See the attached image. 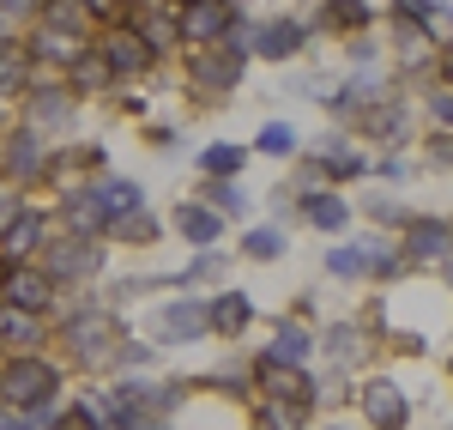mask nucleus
Masks as SVG:
<instances>
[{"instance_id": "nucleus-6", "label": "nucleus", "mask_w": 453, "mask_h": 430, "mask_svg": "<svg viewBox=\"0 0 453 430\" xmlns=\"http://www.w3.org/2000/svg\"><path fill=\"white\" fill-rule=\"evenodd\" d=\"M175 31H181V49L224 43L230 31H242V0H181L175 6Z\"/></svg>"}, {"instance_id": "nucleus-3", "label": "nucleus", "mask_w": 453, "mask_h": 430, "mask_svg": "<svg viewBox=\"0 0 453 430\" xmlns=\"http://www.w3.org/2000/svg\"><path fill=\"white\" fill-rule=\"evenodd\" d=\"M121 322H115V309H97V303H85V309H73L67 322H61V346H67V358L79 370H109L115 352H121Z\"/></svg>"}, {"instance_id": "nucleus-42", "label": "nucleus", "mask_w": 453, "mask_h": 430, "mask_svg": "<svg viewBox=\"0 0 453 430\" xmlns=\"http://www.w3.org/2000/svg\"><path fill=\"white\" fill-rule=\"evenodd\" d=\"M423 158H429V170H453V134L448 128L429 134V152H423Z\"/></svg>"}, {"instance_id": "nucleus-16", "label": "nucleus", "mask_w": 453, "mask_h": 430, "mask_svg": "<svg viewBox=\"0 0 453 430\" xmlns=\"http://www.w3.org/2000/svg\"><path fill=\"white\" fill-rule=\"evenodd\" d=\"M399 254H405V267H435V261H448L453 254V224L448 218H411Z\"/></svg>"}, {"instance_id": "nucleus-45", "label": "nucleus", "mask_w": 453, "mask_h": 430, "mask_svg": "<svg viewBox=\"0 0 453 430\" xmlns=\"http://www.w3.org/2000/svg\"><path fill=\"white\" fill-rule=\"evenodd\" d=\"M19 213H25V200H19V188L6 182V188H0V231H6V224H12Z\"/></svg>"}, {"instance_id": "nucleus-50", "label": "nucleus", "mask_w": 453, "mask_h": 430, "mask_svg": "<svg viewBox=\"0 0 453 430\" xmlns=\"http://www.w3.org/2000/svg\"><path fill=\"white\" fill-rule=\"evenodd\" d=\"M320 430H345V425H320Z\"/></svg>"}, {"instance_id": "nucleus-39", "label": "nucleus", "mask_w": 453, "mask_h": 430, "mask_svg": "<svg viewBox=\"0 0 453 430\" xmlns=\"http://www.w3.org/2000/svg\"><path fill=\"white\" fill-rule=\"evenodd\" d=\"M441 12H448L441 0H393V19H411V25H423V31H435Z\"/></svg>"}, {"instance_id": "nucleus-2", "label": "nucleus", "mask_w": 453, "mask_h": 430, "mask_svg": "<svg viewBox=\"0 0 453 430\" xmlns=\"http://www.w3.org/2000/svg\"><path fill=\"white\" fill-rule=\"evenodd\" d=\"M188 85H194V98H206V104H224L236 85H242L248 73V31H230L224 43H200V49H188Z\"/></svg>"}, {"instance_id": "nucleus-15", "label": "nucleus", "mask_w": 453, "mask_h": 430, "mask_svg": "<svg viewBox=\"0 0 453 430\" xmlns=\"http://www.w3.org/2000/svg\"><path fill=\"white\" fill-rule=\"evenodd\" d=\"M55 224H61L67 237H104V231H109V213H104V200L91 194V182H85V188H61V200H55Z\"/></svg>"}, {"instance_id": "nucleus-33", "label": "nucleus", "mask_w": 453, "mask_h": 430, "mask_svg": "<svg viewBox=\"0 0 453 430\" xmlns=\"http://www.w3.org/2000/svg\"><path fill=\"white\" fill-rule=\"evenodd\" d=\"M314 412H303V406H279V400H260L254 406V430H309Z\"/></svg>"}, {"instance_id": "nucleus-22", "label": "nucleus", "mask_w": 453, "mask_h": 430, "mask_svg": "<svg viewBox=\"0 0 453 430\" xmlns=\"http://www.w3.org/2000/svg\"><path fill=\"white\" fill-rule=\"evenodd\" d=\"M170 224H175V237H181V243H194V249H211V243L224 237V213H211L200 194H194V200H181V207L170 213Z\"/></svg>"}, {"instance_id": "nucleus-48", "label": "nucleus", "mask_w": 453, "mask_h": 430, "mask_svg": "<svg viewBox=\"0 0 453 430\" xmlns=\"http://www.w3.org/2000/svg\"><path fill=\"white\" fill-rule=\"evenodd\" d=\"M134 430H170V425H164V418H145V425H134Z\"/></svg>"}, {"instance_id": "nucleus-14", "label": "nucleus", "mask_w": 453, "mask_h": 430, "mask_svg": "<svg viewBox=\"0 0 453 430\" xmlns=\"http://www.w3.org/2000/svg\"><path fill=\"white\" fill-rule=\"evenodd\" d=\"M303 49H309V25H303V19H290V12L266 19L260 31L248 36V55H260V61H296Z\"/></svg>"}, {"instance_id": "nucleus-7", "label": "nucleus", "mask_w": 453, "mask_h": 430, "mask_svg": "<svg viewBox=\"0 0 453 430\" xmlns=\"http://www.w3.org/2000/svg\"><path fill=\"white\" fill-rule=\"evenodd\" d=\"M49 134H36V128H12L6 140H0V176L12 182V188H36V182H49Z\"/></svg>"}, {"instance_id": "nucleus-47", "label": "nucleus", "mask_w": 453, "mask_h": 430, "mask_svg": "<svg viewBox=\"0 0 453 430\" xmlns=\"http://www.w3.org/2000/svg\"><path fill=\"white\" fill-rule=\"evenodd\" d=\"M435 73H441V85H448V91H453V43H448V49H441V61H435Z\"/></svg>"}, {"instance_id": "nucleus-9", "label": "nucleus", "mask_w": 453, "mask_h": 430, "mask_svg": "<svg viewBox=\"0 0 453 430\" xmlns=\"http://www.w3.org/2000/svg\"><path fill=\"white\" fill-rule=\"evenodd\" d=\"M73 115H79V91L67 79H49V85L25 91V128H36V134H67Z\"/></svg>"}, {"instance_id": "nucleus-11", "label": "nucleus", "mask_w": 453, "mask_h": 430, "mask_svg": "<svg viewBox=\"0 0 453 430\" xmlns=\"http://www.w3.org/2000/svg\"><path fill=\"white\" fill-rule=\"evenodd\" d=\"M55 279L36 267V261H6V279H0V303L12 309H31V316H49L55 309Z\"/></svg>"}, {"instance_id": "nucleus-31", "label": "nucleus", "mask_w": 453, "mask_h": 430, "mask_svg": "<svg viewBox=\"0 0 453 430\" xmlns=\"http://www.w3.org/2000/svg\"><path fill=\"white\" fill-rule=\"evenodd\" d=\"M242 164H248V145L236 140H211L200 152V176H242Z\"/></svg>"}, {"instance_id": "nucleus-35", "label": "nucleus", "mask_w": 453, "mask_h": 430, "mask_svg": "<svg viewBox=\"0 0 453 430\" xmlns=\"http://www.w3.org/2000/svg\"><path fill=\"white\" fill-rule=\"evenodd\" d=\"M218 279H224V254H218V249H200V254H194V261H188V267L170 279V285H218Z\"/></svg>"}, {"instance_id": "nucleus-10", "label": "nucleus", "mask_w": 453, "mask_h": 430, "mask_svg": "<svg viewBox=\"0 0 453 430\" xmlns=\"http://www.w3.org/2000/svg\"><path fill=\"white\" fill-rule=\"evenodd\" d=\"M363 170H369V158H363L350 140L333 134V140H320L309 152V164H303V188H333V182H350V176H363Z\"/></svg>"}, {"instance_id": "nucleus-4", "label": "nucleus", "mask_w": 453, "mask_h": 430, "mask_svg": "<svg viewBox=\"0 0 453 430\" xmlns=\"http://www.w3.org/2000/svg\"><path fill=\"white\" fill-rule=\"evenodd\" d=\"M36 267L55 279V285H91L97 273H104V243L97 237H55V243H42V254H36Z\"/></svg>"}, {"instance_id": "nucleus-20", "label": "nucleus", "mask_w": 453, "mask_h": 430, "mask_svg": "<svg viewBox=\"0 0 453 430\" xmlns=\"http://www.w3.org/2000/svg\"><path fill=\"white\" fill-rule=\"evenodd\" d=\"M36 85L31 36H0V98H25Z\"/></svg>"}, {"instance_id": "nucleus-38", "label": "nucleus", "mask_w": 453, "mask_h": 430, "mask_svg": "<svg viewBox=\"0 0 453 430\" xmlns=\"http://www.w3.org/2000/svg\"><path fill=\"white\" fill-rule=\"evenodd\" d=\"M369 273H375V279H399V273H405V254L375 237V243H369Z\"/></svg>"}, {"instance_id": "nucleus-34", "label": "nucleus", "mask_w": 453, "mask_h": 430, "mask_svg": "<svg viewBox=\"0 0 453 430\" xmlns=\"http://www.w3.org/2000/svg\"><path fill=\"white\" fill-rule=\"evenodd\" d=\"M326 273H333V279H363V273H369V249H363V243H333V249H326Z\"/></svg>"}, {"instance_id": "nucleus-27", "label": "nucleus", "mask_w": 453, "mask_h": 430, "mask_svg": "<svg viewBox=\"0 0 453 430\" xmlns=\"http://www.w3.org/2000/svg\"><path fill=\"white\" fill-rule=\"evenodd\" d=\"M36 340H42V316L0 303V346L6 352H36Z\"/></svg>"}, {"instance_id": "nucleus-8", "label": "nucleus", "mask_w": 453, "mask_h": 430, "mask_svg": "<svg viewBox=\"0 0 453 430\" xmlns=\"http://www.w3.org/2000/svg\"><path fill=\"white\" fill-rule=\"evenodd\" d=\"M97 55L109 61L115 79H140V73L157 67V49L145 43L140 25H104V31H97Z\"/></svg>"}, {"instance_id": "nucleus-32", "label": "nucleus", "mask_w": 453, "mask_h": 430, "mask_svg": "<svg viewBox=\"0 0 453 430\" xmlns=\"http://www.w3.org/2000/svg\"><path fill=\"white\" fill-rule=\"evenodd\" d=\"M248 152H266V158H296L303 152V134L290 128V121H266L260 134H254V145Z\"/></svg>"}, {"instance_id": "nucleus-1", "label": "nucleus", "mask_w": 453, "mask_h": 430, "mask_svg": "<svg viewBox=\"0 0 453 430\" xmlns=\"http://www.w3.org/2000/svg\"><path fill=\"white\" fill-rule=\"evenodd\" d=\"M67 388V370L49 352H6L0 358V406L25 412V418H49V406Z\"/></svg>"}, {"instance_id": "nucleus-40", "label": "nucleus", "mask_w": 453, "mask_h": 430, "mask_svg": "<svg viewBox=\"0 0 453 430\" xmlns=\"http://www.w3.org/2000/svg\"><path fill=\"white\" fill-rule=\"evenodd\" d=\"M363 213L375 218V224H399V231L411 224V213H405L399 200H387V194H369V200H363Z\"/></svg>"}, {"instance_id": "nucleus-41", "label": "nucleus", "mask_w": 453, "mask_h": 430, "mask_svg": "<svg viewBox=\"0 0 453 430\" xmlns=\"http://www.w3.org/2000/svg\"><path fill=\"white\" fill-rule=\"evenodd\" d=\"M49 430H97V418H91L85 400H73V406H61V412H49Z\"/></svg>"}, {"instance_id": "nucleus-23", "label": "nucleus", "mask_w": 453, "mask_h": 430, "mask_svg": "<svg viewBox=\"0 0 453 430\" xmlns=\"http://www.w3.org/2000/svg\"><path fill=\"white\" fill-rule=\"evenodd\" d=\"M369 25H375L369 0H320L314 6V31H326V36H363Z\"/></svg>"}, {"instance_id": "nucleus-5", "label": "nucleus", "mask_w": 453, "mask_h": 430, "mask_svg": "<svg viewBox=\"0 0 453 430\" xmlns=\"http://www.w3.org/2000/svg\"><path fill=\"white\" fill-rule=\"evenodd\" d=\"M248 382L260 388V400H279V406H303V412L320 406V382L309 376V364H279L260 352L254 370H248Z\"/></svg>"}, {"instance_id": "nucleus-51", "label": "nucleus", "mask_w": 453, "mask_h": 430, "mask_svg": "<svg viewBox=\"0 0 453 430\" xmlns=\"http://www.w3.org/2000/svg\"><path fill=\"white\" fill-rule=\"evenodd\" d=\"M448 12H453V6H448Z\"/></svg>"}, {"instance_id": "nucleus-21", "label": "nucleus", "mask_w": 453, "mask_h": 430, "mask_svg": "<svg viewBox=\"0 0 453 430\" xmlns=\"http://www.w3.org/2000/svg\"><path fill=\"white\" fill-rule=\"evenodd\" d=\"M42 243H49V213H36V207H25V213L0 231V254L6 261H36Z\"/></svg>"}, {"instance_id": "nucleus-28", "label": "nucleus", "mask_w": 453, "mask_h": 430, "mask_svg": "<svg viewBox=\"0 0 453 430\" xmlns=\"http://www.w3.org/2000/svg\"><path fill=\"white\" fill-rule=\"evenodd\" d=\"M91 194L104 200L109 218H121V213H134V207H145L140 182H127V176H91Z\"/></svg>"}, {"instance_id": "nucleus-24", "label": "nucleus", "mask_w": 453, "mask_h": 430, "mask_svg": "<svg viewBox=\"0 0 453 430\" xmlns=\"http://www.w3.org/2000/svg\"><path fill=\"white\" fill-rule=\"evenodd\" d=\"M350 121H357L363 140H405V104L399 98H369Z\"/></svg>"}, {"instance_id": "nucleus-26", "label": "nucleus", "mask_w": 453, "mask_h": 430, "mask_svg": "<svg viewBox=\"0 0 453 430\" xmlns=\"http://www.w3.org/2000/svg\"><path fill=\"white\" fill-rule=\"evenodd\" d=\"M157 237H164V224H157L151 207H134V213L109 218V231H104V243H121V249H151Z\"/></svg>"}, {"instance_id": "nucleus-43", "label": "nucleus", "mask_w": 453, "mask_h": 430, "mask_svg": "<svg viewBox=\"0 0 453 430\" xmlns=\"http://www.w3.org/2000/svg\"><path fill=\"white\" fill-rule=\"evenodd\" d=\"M429 121L453 134V91H448V85H441V91H429Z\"/></svg>"}, {"instance_id": "nucleus-49", "label": "nucleus", "mask_w": 453, "mask_h": 430, "mask_svg": "<svg viewBox=\"0 0 453 430\" xmlns=\"http://www.w3.org/2000/svg\"><path fill=\"white\" fill-rule=\"evenodd\" d=\"M0 279H6V254H0Z\"/></svg>"}, {"instance_id": "nucleus-36", "label": "nucleus", "mask_w": 453, "mask_h": 430, "mask_svg": "<svg viewBox=\"0 0 453 430\" xmlns=\"http://www.w3.org/2000/svg\"><path fill=\"white\" fill-rule=\"evenodd\" d=\"M326 352H333V364H357L369 358V340H363V327H326Z\"/></svg>"}, {"instance_id": "nucleus-19", "label": "nucleus", "mask_w": 453, "mask_h": 430, "mask_svg": "<svg viewBox=\"0 0 453 430\" xmlns=\"http://www.w3.org/2000/svg\"><path fill=\"white\" fill-rule=\"evenodd\" d=\"M104 164H109V152L91 145V140L55 145V152H49V182H55V188H79L73 176H104Z\"/></svg>"}, {"instance_id": "nucleus-12", "label": "nucleus", "mask_w": 453, "mask_h": 430, "mask_svg": "<svg viewBox=\"0 0 453 430\" xmlns=\"http://www.w3.org/2000/svg\"><path fill=\"white\" fill-rule=\"evenodd\" d=\"M357 406H363L369 430H405L411 425V400H405V388H399L393 376H369V382L357 388Z\"/></svg>"}, {"instance_id": "nucleus-13", "label": "nucleus", "mask_w": 453, "mask_h": 430, "mask_svg": "<svg viewBox=\"0 0 453 430\" xmlns=\"http://www.w3.org/2000/svg\"><path fill=\"white\" fill-rule=\"evenodd\" d=\"M151 340L157 346H194V340H206V303L200 297H170L151 316Z\"/></svg>"}, {"instance_id": "nucleus-44", "label": "nucleus", "mask_w": 453, "mask_h": 430, "mask_svg": "<svg viewBox=\"0 0 453 430\" xmlns=\"http://www.w3.org/2000/svg\"><path fill=\"white\" fill-rule=\"evenodd\" d=\"M49 0H0V19H42Z\"/></svg>"}, {"instance_id": "nucleus-37", "label": "nucleus", "mask_w": 453, "mask_h": 430, "mask_svg": "<svg viewBox=\"0 0 453 430\" xmlns=\"http://www.w3.org/2000/svg\"><path fill=\"white\" fill-rule=\"evenodd\" d=\"M242 254H248V261H279V254H284V231H273V224L248 231V237H242Z\"/></svg>"}, {"instance_id": "nucleus-29", "label": "nucleus", "mask_w": 453, "mask_h": 430, "mask_svg": "<svg viewBox=\"0 0 453 430\" xmlns=\"http://www.w3.org/2000/svg\"><path fill=\"white\" fill-rule=\"evenodd\" d=\"M200 200H206L211 213L236 218V213H248V200H254V194H248V188H242L236 176H206V188H200Z\"/></svg>"}, {"instance_id": "nucleus-30", "label": "nucleus", "mask_w": 453, "mask_h": 430, "mask_svg": "<svg viewBox=\"0 0 453 430\" xmlns=\"http://www.w3.org/2000/svg\"><path fill=\"white\" fill-rule=\"evenodd\" d=\"M309 352H314V333L303 322H279L273 346H266V358H279V364H309Z\"/></svg>"}, {"instance_id": "nucleus-46", "label": "nucleus", "mask_w": 453, "mask_h": 430, "mask_svg": "<svg viewBox=\"0 0 453 430\" xmlns=\"http://www.w3.org/2000/svg\"><path fill=\"white\" fill-rule=\"evenodd\" d=\"M0 430H42V418H25V412H0Z\"/></svg>"}, {"instance_id": "nucleus-18", "label": "nucleus", "mask_w": 453, "mask_h": 430, "mask_svg": "<svg viewBox=\"0 0 453 430\" xmlns=\"http://www.w3.org/2000/svg\"><path fill=\"white\" fill-rule=\"evenodd\" d=\"M248 327H254V297L248 291H211V303H206L211 340H242Z\"/></svg>"}, {"instance_id": "nucleus-25", "label": "nucleus", "mask_w": 453, "mask_h": 430, "mask_svg": "<svg viewBox=\"0 0 453 430\" xmlns=\"http://www.w3.org/2000/svg\"><path fill=\"white\" fill-rule=\"evenodd\" d=\"M296 213L309 218L314 231H326V237H339L350 224V207L339 200V188H303V200H296Z\"/></svg>"}, {"instance_id": "nucleus-17", "label": "nucleus", "mask_w": 453, "mask_h": 430, "mask_svg": "<svg viewBox=\"0 0 453 430\" xmlns=\"http://www.w3.org/2000/svg\"><path fill=\"white\" fill-rule=\"evenodd\" d=\"M97 36H85V31H67V25H36V36H31V55H36V67H55V73H67L85 49H91Z\"/></svg>"}]
</instances>
